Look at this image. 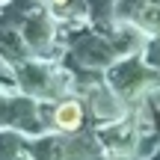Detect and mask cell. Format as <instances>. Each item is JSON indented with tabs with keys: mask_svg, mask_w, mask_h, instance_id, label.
<instances>
[{
	"mask_svg": "<svg viewBox=\"0 0 160 160\" xmlns=\"http://www.w3.org/2000/svg\"><path fill=\"white\" fill-rule=\"evenodd\" d=\"M80 119H83V113H80V104H74V101L62 104V107L57 110V125L62 128V131H74V128H80Z\"/></svg>",
	"mask_w": 160,
	"mask_h": 160,
	"instance_id": "6da1fadb",
	"label": "cell"
},
{
	"mask_svg": "<svg viewBox=\"0 0 160 160\" xmlns=\"http://www.w3.org/2000/svg\"><path fill=\"white\" fill-rule=\"evenodd\" d=\"M53 3H65V0H53Z\"/></svg>",
	"mask_w": 160,
	"mask_h": 160,
	"instance_id": "7a4b0ae2",
	"label": "cell"
}]
</instances>
